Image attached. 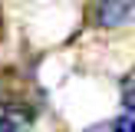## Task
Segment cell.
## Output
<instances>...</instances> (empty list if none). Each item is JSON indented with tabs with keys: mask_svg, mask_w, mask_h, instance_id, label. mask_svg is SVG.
Segmentation results:
<instances>
[{
	"mask_svg": "<svg viewBox=\"0 0 135 132\" xmlns=\"http://www.w3.org/2000/svg\"><path fill=\"white\" fill-rule=\"evenodd\" d=\"M92 7H96V23L112 30V26H122L132 17L135 0H92Z\"/></svg>",
	"mask_w": 135,
	"mask_h": 132,
	"instance_id": "cell-1",
	"label": "cell"
},
{
	"mask_svg": "<svg viewBox=\"0 0 135 132\" xmlns=\"http://www.w3.org/2000/svg\"><path fill=\"white\" fill-rule=\"evenodd\" d=\"M33 112L20 102H0V132H26Z\"/></svg>",
	"mask_w": 135,
	"mask_h": 132,
	"instance_id": "cell-2",
	"label": "cell"
},
{
	"mask_svg": "<svg viewBox=\"0 0 135 132\" xmlns=\"http://www.w3.org/2000/svg\"><path fill=\"white\" fill-rule=\"evenodd\" d=\"M122 106L125 109H135V69H129L122 76Z\"/></svg>",
	"mask_w": 135,
	"mask_h": 132,
	"instance_id": "cell-3",
	"label": "cell"
},
{
	"mask_svg": "<svg viewBox=\"0 0 135 132\" xmlns=\"http://www.w3.org/2000/svg\"><path fill=\"white\" fill-rule=\"evenodd\" d=\"M112 132H135V109H125L122 116L112 122Z\"/></svg>",
	"mask_w": 135,
	"mask_h": 132,
	"instance_id": "cell-4",
	"label": "cell"
}]
</instances>
